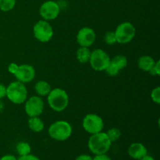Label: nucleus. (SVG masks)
<instances>
[{
    "mask_svg": "<svg viewBox=\"0 0 160 160\" xmlns=\"http://www.w3.org/2000/svg\"><path fill=\"white\" fill-rule=\"evenodd\" d=\"M60 13V6L56 2L48 0L42 4L39 9V14L42 20H53L57 18Z\"/></svg>",
    "mask_w": 160,
    "mask_h": 160,
    "instance_id": "nucleus-10",
    "label": "nucleus"
},
{
    "mask_svg": "<svg viewBox=\"0 0 160 160\" xmlns=\"http://www.w3.org/2000/svg\"><path fill=\"white\" fill-rule=\"evenodd\" d=\"M49 137L57 142H65L72 135L73 128L66 120H57L49 126L48 130Z\"/></svg>",
    "mask_w": 160,
    "mask_h": 160,
    "instance_id": "nucleus-3",
    "label": "nucleus"
},
{
    "mask_svg": "<svg viewBox=\"0 0 160 160\" xmlns=\"http://www.w3.org/2000/svg\"><path fill=\"white\" fill-rule=\"evenodd\" d=\"M6 96V87L0 84V99Z\"/></svg>",
    "mask_w": 160,
    "mask_h": 160,
    "instance_id": "nucleus-30",
    "label": "nucleus"
},
{
    "mask_svg": "<svg viewBox=\"0 0 160 160\" xmlns=\"http://www.w3.org/2000/svg\"><path fill=\"white\" fill-rule=\"evenodd\" d=\"M17 0H0V10L2 12H9L13 9Z\"/></svg>",
    "mask_w": 160,
    "mask_h": 160,
    "instance_id": "nucleus-21",
    "label": "nucleus"
},
{
    "mask_svg": "<svg viewBox=\"0 0 160 160\" xmlns=\"http://www.w3.org/2000/svg\"><path fill=\"white\" fill-rule=\"evenodd\" d=\"M106 134L112 143L117 142V141L121 138L122 135V133L121 131H120V130L116 128H112L109 129L106 131Z\"/></svg>",
    "mask_w": 160,
    "mask_h": 160,
    "instance_id": "nucleus-20",
    "label": "nucleus"
},
{
    "mask_svg": "<svg viewBox=\"0 0 160 160\" xmlns=\"http://www.w3.org/2000/svg\"><path fill=\"white\" fill-rule=\"evenodd\" d=\"M17 160H41L38 156H34V155L28 154L27 156H19L17 158Z\"/></svg>",
    "mask_w": 160,
    "mask_h": 160,
    "instance_id": "nucleus-27",
    "label": "nucleus"
},
{
    "mask_svg": "<svg viewBox=\"0 0 160 160\" xmlns=\"http://www.w3.org/2000/svg\"><path fill=\"white\" fill-rule=\"evenodd\" d=\"M16 151H17L19 156H27L28 154H31V146L28 142H20L16 145Z\"/></svg>",
    "mask_w": 160,
    "mask_h": 160,
    "instance_id": "nucleus-19",
    "label": "nucleus"
},
{
    "mask_svg": "<svg viewBox=\"0 0 160 160\" xmlns=\"http://www.w3.org/2000/svg\"><path fill=\"white\" fill-rule=\"evenodd\" d=\"M51 85L45 81H39L34 85V91L37 95L40 97L47 96L51 92Z\"/></svg>",
    "mask_w": 160,
    "mask_h": 160,
    "instance_id": "nucleus-16",
    "label": "nucleus"
},
{
    "mask_svg": "<svg viewBox=\"0 0 160 160\" xmlns=\"http://www.w3.org/2000/svg\"><path fill=\"white\" fill-rule=\"evenodd\" d=\"M28 128L31 131L35 133H40L45 128V123L39 117H30L28 121Z\"/></svg>",
    "mask_w": 160,
    "mask_h": 160,
    "instance_id": "nucleus-15",
    "label": "nucleus"
},
{
    "mask_svg": "<svg viewBox=\"0 0 160 160\" xmlns=\"http://www.w3.org/2000/svg\"><path fill=\"white\" fill-rule=\"evenodd\" d=\"M35 69L33 66L30 64H22L19 65L18 70L14 76L17 78V81L23 84H27L31 82L35 78Z\"/></svg>",
    "mask_w": 160,
    "mask_h": 160,
    "instance_id": "nucleus-12",
    "label": "nucleus"
},
{
    "mask_svg": "<svg viewBox=\"0 0 160 160\" xmlns=\"http://www.w3.org/2000/svg\"><path fill=\"white\" fill-rule=\"evenodd\" d=\"M104 42L108 45H112L117 43L115 32L114 31H108L104 35Z\"/></svg>",
    "mask_w": 160,
    "mask_h": 160,
    "instance_id": "nucleus-22",
    "label": "nucleus"
},
{
    "mask_svg": "<svg viewBox=\"0 0 160 160\" xmlns=\"http://www.w3.org/2000/svg\"><path fill=\"white\" fill-rule=\"evenodd\" d=\"M12 103L21 105L28 98V89L25 84L18 81L10 83L6 87V96Z\"/></svg>",
    "mask_w": 160,
    "mask_h": 160,
    "instance_id": "nucleus-4",
    "label": "nucleus"
},
{
    "mask_svg": "<svg viewBox=\"0 0 160 160\" xmlns=\"http://www.w3.org/2000/svg\"><path fill=\"white\" fill-rule=\"evenodd\" d=\"M77 42L78 45L81 47H88L89 48L92 46L95 42L96 39V34L94 29L89 27H84L81 29L79 30V31L77 34Z\"/></svg>",
    "mask_w": 160,
    "mask_h": 160,
    "instance_id": "nucleus-11",
    "label": "nucleus"
},
{
    "mask_svg": "<svg viewBox=\"0 0 160 160\" xmlns=\"http://www.w3.org/2000/svg\"><path fill=\"white\" fill-rule=\"evenodd\" d=\"M110 63L115 66L120 71H121L122 70L126 68L128 64V61L126 56L123 55H117L110 59Z\"/></svg>",
    "mask_w": 160,
    "mask_h": 160,
    "instance_id": "nucleus-18",
    "label": "nucleus"
},
{
    "mask_svg": "<svg viewBox=\"0 0 160 160\" xmlns=\"http://www.w3.org/2000/svg\"><path fill=\"white\" fill-rule=\"evenodd\" d=\"M91 53H92V51L89 48L80 46V48L77 50L76 52L77 59L81 63H87L90 59Z\"/></svg>",
    "mask_w": 160,
    "mask_h": 160,
    "instance_id": "nucleus-17",
    "label": "nucleus"
},
{
    "mask_svg": "<svg viewBox=\"0 0 160 160\" xmlns=\"http://www.w3.org/2000/svg\"><path fill=\"white\" fill-rule=\"evenodd\" d=\"M92 160H112L111 158L107 154L96 155L94 157H92Z\"/></svg>",
    "mask_w": 160,
    "mask_h": 160,
    "instance_id": "nucleus-28",
    "label": "nucleus"
},
{
    "mask_svg": "<svg viewBox=\"0 0 160 160\" xmlns=\"http://www.w3.org/2000/svg\"><path fill=\"white\" fill-rule=\"evenodd\" d=\"M110 57L106 52L101 48L95 49L91 53L89 63L91 67L95 71H105L110 62Z\"/></svg>",
    "mask_w": 160,
    "mask_h": 160,
    "instance_id": "nucleus-7",
    "label": "nucleus"
},
{
    "mask_svg": "<svg viewBox=\"0 0 160 160\" xmlns=\"http://www.w3.org/2000/svg\"><path fill=\"white\" fill-rule=\"evenodd\" d=\"M83 129L90 134L102 131L104 128V121L100 116L95 113L87 114L82 120Z\"/></svg>",
    "mask_w": 160,
    "mask_h": 160,
    "instance_id": "nucleus-8",
    "label": "nucleus"
},
{
    "mask_svg": "<svg viewBox=\"0 0 160 160\" xmlns=\"http://www.w3.org/2000/svg\"><path fill=\"white\" fill-rule=\"evenodd\" d=\"M18 68V64H17L16 62H11V63L9 64V66H8V71H9V73H10L11 74L14 75L17 73Z\"/></svg>",
    "mask_w": 160,
    "mask_h": 160,
    "instance_id": "nucleus-26",
    "label": "nucleus"
},
{
    "mask_svg": "<svg viewBox=\"0 0 160 160\" xmlns=\"http://www.w3.org/2000/svg\"><path fill=\"white\" fill-rule=\"evenodd\" d=\"M105 71H106V73H107V74L110 77L117 76V75L120 72V70H119L118 69L115 67V66H113L112 63H110V62H109V66L107 67V68L105 70Z\"/></svg>",
    "mask_w": 160,
    "mask_h": 160,
    "instance_id": "nucleus-24",
    "label": "nucleus"
},
{
    "mask_svg": "<svg viewBox=\"0 0 160 160\" xmlns=\"http://www.w3.org/2000/svg\"><path fill=\"white\" fill-rule=\"evenodd\" d=\"M148 73L152 76H159L160 75V62L159 60L156 61L154 66L152 67L151 70L148 71Z\"/></svg>",
    "mask_w": 160,
    "mask_h": 160,
    "instance_id": "nucleus-25",
    "label": "nucleus"
},
{
    "mask_svg": "<svg viewBox=\"0 0 160 160\" xmlns=\"http://www.w3.org/2000/svg\"><path fill=\"white\" fill-rule=\"evenodd\" d=\"M75 160H92V156L88 154H81L78 156Z\"/></svg>",
    "mask_w": 160,
    "mask_h": 160,
    "instance_id": "nucleus-29",
    "label": "nucleus"
},
{
    "mask_svg": "<svg viewBox=\"0 0 160 160\" xmlns=\"http://www.w3.org/2000/svg\"><path fill=\"white\" fill-rule=\"evenodd\" d=\"M151 98L153 102L159 105L160 103V87L154 88L151 92Z\"/></svg>",
    "mask_w": 160,
    "mask_h": 160,
    "instance_id": "nucleus-23",
    "label": "nucleus"
},
{
    "mask_svg": "<svg viewBox=\"0 0 160 160\" xmlns=\"http://www.w3.org/2000/svg\"><path fill=\"white\" fill-rule=\"evenodd\" d=\"M33 34L38 42H48L54 35V31L49 22L45 20H38L33 27Z\"/></svg>",
    "mask_w": 160,
    "mask_h": 160,
    "instance_id": "nucleus-6",
    "label": "nucleus"
},
{
    "mask_svg": "<svg viewBox=\"0 0 160 160\" xmlns=\"http://www.w3.org/2000/svg\"><path fill=\"white\" fill-rule=\"evenodd\" d=\"M112 142L106 135V132L96 133L91 134L88 141V148L93 155L107 154L112 146Z\"/></svg>",
    "mask_w": 160,
    "mask_h": 160,
    "instance_id": "nucleus-1",
    "label": "nucleus"
},
{
    "mask_svg": "<svg viewBox=\"0 0 160 160\" xmlns=\"http://www.w3.org/2000/svg\"><path fill=\"white\" fill-rule=\"evenodd\" d=\"M0 160H17V158L13 155H5L0 158Z\"/></svg>",
    "mask_w": 160,
    "mask_h": 160,
    "instance_id": "nucleus-31",
    "label": "nucleus"
},
{
    "mask_svg": "<svg viewBox=\"0 0 160 160\" xmlns=\"http://www.w3.org/2000/svg\"><path fill=\"white\" fill-rule=\"evenodd\" d=\"M128 154L131 159L139 160L148 155V149L141 142H134L128 147Z\"/></svg>",
    "mask_w": 160,
    "mask_h": 160,
    "instance_id": "nucleus-13",
    "label": "nucleus"
},
{
    "mask_svg": "<svg viewBox=\"0 0 160 160\" xmlns=\"http://www.w3.org/2000/svg\"><path fill=\"white\" fill-rule=\"evenodd\" d=\"M24 104V110L29 117H40L44 111L45 103L42 97L34 95L27 98Z\"/></svg>",
    "mask_w": 160,
    "mask_h": 160,
    "instance_id": "nucleus-9",
    "label": "nucleus"
},
{
    "mask_svg": "<svg viewBox=\"0 0 160 160\" xmlns=\"http://www.w3.org/2000/svg\"><path fill=\"white\" fill-rule=\"evenodd\" d=\"M99 1H106V0H99Z\"/></svg>",
    "mask_w": 160,
    "mask_h": 160,
    "instance_id": "nucleus-33",
    "label": "nucleus"
},
{
    "mask_svg": "<svg viewBox=\"0 0 160 160\" xmlns=\"http://www.w3.org/2000/svg\"><path fill=\"white\" fill-rule=\"evenodd\" d=\"M156 60L153 59L152 56L145 55V56H141L138 60V67L142 71L148 72L152 69V67L154 66Z\"/></svg>",
    "mask_w": 160,
    "mask_h": 160,
    "instance_id": "nucleus-14",
    "label": "nucleus"
},
{
    "mask_svg": "<svg viewBox=\"0 0 160 160\" xmlns=\"http://www.w3.org/2000/svg\"><path fill=\"white\" fill-rule=\"evenodd\" d=\"M117 43L126 45L131 42L136 35V28L131 22L125 21L120 23L114 31Z\"/></svg>",
    "mask_w": 160,
    "mask_h": 160,
    "instance_id": "nucleus-5",
    "label": "nucleus"
},
{
    "mask_svg": "<svg viewBox=\"0 0 160 160\" xmlns=\"http://www.w3.org/2000/svg\"><path fill=\"white\" fill-rule=\"evenodd\" d=\"M47 101L49 107L55 112L65 110L69 105V95L64 89L56 88L52 89L47 95Z\"/></svg>",
    "mask_w": 160,
    "mask_h": 160,
    "instance_id": "nucleus-2",
    "label": "nucleus"
},
{
    "mask_svg": "<svg viewBox=\"0 0 160 160\" xmlns=\"http://www.w3.org/2000/svg\"><path fill=\"white\" fill-rule=\"evenodd\" d=\"M139 160H156V159H155L152 156H149V155H147V156H145V157H143L142 159H141Z\"/></svg>",
    "mask_w": 160,
    "mask_h": 160,
    "instance_id": "nucleus-32",
    "label": "nucleus"
}]
</instances>
